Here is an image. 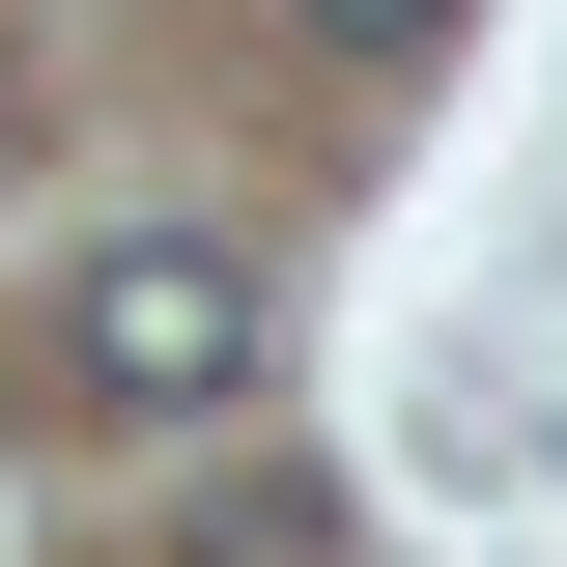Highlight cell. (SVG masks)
Returning a JSON list of instances; mask_svg holds the SVG:
<instances>
[{
  "instance_id": "1",
  "label": "cell",
  "mask_w": 567,
  "mask_h": 567,
  "mask_svg": "<svg viewBox=\"0 0 567 567\" xmlns=\"http://www.w3.org/2000/svg\"><path fill=\"white\" fill-rule=\"evenodd\" d=\"M256 369H284V284L227 256V227H114V256L58 284V398L85 425H227Z\"/></svg>"
},
{
  "instance_id": "2",
  "label": "cell",
  "mask_w": 567,
  "mask_h": 567,
  "mask_svg": "<svg viewBox=\"0 0 567 567\" xmlns=\"http://www.w3.org/2000/svg\"><path fill=\"white\" fill-rule=\"evenodd\" d=\"M171 567H341V511H312V483H199V511H171Z\"/></svg>"
},
{
  "instance_id": "3",
  "label": "cell",
  "mask_w": 567,
  "mask_h": 567,
  "mask_svg": "<svg viewBox=\"0 0 567 567\" xmlns=\"http://www.w3.org/2000/svg\"><path fill=\"white\" fill-rule=\"evenodd\" d=\"M312 29H341V58H425V29H454V0H312Z\"/></svg>"
},
{
  "instance_id": "4",
  "label": "cell",
  "mask_w": 567,
  "mask_h": 567,
  "mask_svg": "<svg viewBox=\"0 0 567 567\" xmlns=\"http://www.w3.org/2000/svg\"><path fill=\"white\" fill-rule=\"evenodd\" d=\"M539 483H567V398H539Z\"/></svg>"
}]
</instances>
